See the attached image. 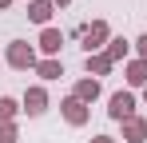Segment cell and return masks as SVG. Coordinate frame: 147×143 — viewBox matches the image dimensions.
<instances>
[{"label": "cell", "mask_w": 147, "mask_h": 143, "mask_svg": "<svg viewBox=\"0 0 147 143\" xmlns=\"http://www.w3.org/2000/svg\"><path fill=\"white\" fill-rule=\"evenodd\" d=\"M4 64H8V68H16V72H36L40 56H36V48L28 44V40H12L8 52H4Z\"/></svg>", "instance_id": "obj_1"}, {"label": "cell", "mask_w": 147, "mask_h": 143, "mask_svg": "<svg viewBox=\"0 0 147 143\" xmlns=\"http://www.w3.org/2000/svg\"><path fill=\"white\" fill-rule=\"evenodd\" d=\"M107 40H111V28H107V20H92L88 28H84V56L103 52V48H107Z\"/></svg>", "instance_id": "obj_2"}, {"label": "cell", "mask_w": 147, "mask_h": 143, "mask_svg": "<svg viewBox=\"0 0 147 143\" xmlns=\"http://www.w3.org/2000/svg\"><path fill=\"white\" fill-rule=\"evenodd\" d=\"M107 115L115 119V123L131 119V115H135V95H131V92H115L111 99H107Z\"/></svg>", "instance_id": "obj_3"}, {"label": "cell", "mask_w": 147, "mask_h": 143, "mask_svg": "<svg viewBox=\"0 0 147 143\" xmlns=\"http://www.w3.org/2000/svg\"><path fill=\"white\" fill-rule=\"evenodd\" d=\"M36 48L44 52V60H60V48H64V32L60 28H40V40Z\"/></svg>", "instance_id": "obj_4"}, {"label": "cell", "mask_w": 147, "mask_h": 143, "mask_svg": "<svg viewBox=\"0 0 147 143\" xmlns=\"http://www.w3.org/2000/svg\"><path fill=\"white\" fill-rule=\"evenodd\" d=\"M60 111H64V119H68L72 127H84V123L92 119V107H88L84 99H76V95H68V99L60 103Z\"/></svg>", "instance_id": "obj_5"}, {"label": "cell", "mask_w": 147, "mask_h": 143, "mask_svg": "<svg viewBox=\"0 0 147 143\" xmlns=\"http://www.w3.org/2000/svg\"><path fill=\"white\" fill-rule=\"evenodd\" d=\"M20 107H24L28 115H44V111H48V92H44V84H32L24 92V99H20Z\"/></svg>", "instance_id": "obj_6"}, {"label": "cell", "mask_w": 147, "mask_h": 143, "mask_svg": "<svg viewBox=\"0 0 147 143\" xmlns=\"http://www.w3.org/2000/svg\"><path fill=\"white\" fill-rule=\"evenodd\" d=\"M52 12H56V4H52V0H28V20H32V24L52 28Z\"/></svg>", "instance_id": "obj_7"}, {"label": "cell", "mask_w": 147, "mask_h": 143, "mask_svg": "<svg viewBox=\"0 0 147 143\" xmlns=\"http://www.w3.org/2000/svg\"><path fill=\"white\" fill-rule=\"evenodd\" d=\"M143 139H147V119L143 115L123 119V143H143Z\"/></svg>", "instance_id": "obj_8"}, {"label": "cell", "mask_w": 147, "mask_h": 143, "mask_svg": "<svg viewBox=\"0 0 147 143\" xmlns=\"http://www.w3.org/2000/svg\"><path fill=\"white\" fill-rule=\"evenodd\" d=\"M123 76L131 88H147V60H127L123 64Z\"/></svg>", "instance_id": "obj_9"}, {"label": "cell", "mask_w": 147, "mask_h": 143, "mask_svg": "<svg viewBox=\"0 0 147 143\" xmlns=\"http://www.w3.org/2000/svg\"><path fill=\"white\" fill-rule=\"evenodd\" d=\"M72 95H76V99H84V103L92 107V103H96V99H99V80H92V76H88V80H76V88H72Z\"/></svg>", "instance_id": "obj_10"}, {"label": "cell", "mask_w": 147, "mask_h": 143, "mask_svg": "<svg viewBox=\"0 0 147 143\" xmlns=\"http://www.w3.org/2000/svg\"><path fill=\"white\" fill-rule=\"evenodd\" d=\"M84 68H88V76L96 80V76H107V72L115 68V64H111L103 52H92V56H84Z\"/></svg>", "instance_id": "obj_11"}, {"label": "cell", "mask_w": 147, "mask_h": 143, "mask_svg": "<svg viewBox=\"0 0 147 143\" xmlns=\"http://www.w3.org/2000/svg\"><path fill=\"white\" fill-rule=\"evenodd\" d=\"M127 52H131V44H127L123 36H111V40H107V48H103V56H107L111 64H119V60H127Z\"/></svg>", "instance_id": "obj_12"}, {"label": "cell", "mask_w": 147, "mask_h": 143, "mask_svg": "<svg viewBox=\"0 0 147 143\" xmlns=\"http://www.w3.org/2000/svg\"><path fill=\"white\" fill-rule=\"evenodd\" d=\"M36 76L40 80H60L64 76V60H40L36 64Z\"/></svg>", "instance_id": "obj_13"}, {"label": "cell", "mask_w": 147, "mask_h": 143, "mask_svg": "<svg viewBox=\"0 0 147 143\" xmlns=\"http://www.w3.org/2000/svg\"><path fill=\"white\" fill-rule=\"evenodd\" d=\"M24 107L12 99V95H0V123H16V115H20Z\"/></svg>", "instance_id": "obj_14"}, {"label": "cell", "mask_w": 147, "mask_h": 143, "mask_svg": "<svg viewBox=\"0 0 147 143\" xmlns=\"http://www.w3.org/2000/svg\"><path fill=\"white\" fill-rule=\"evenodd\" d=\"M0 143H20V127L16 123H0Z\"/></svg>", "instance_id": "obj_15"}, {"label": "cell", "mask_w": 147, "mask_h": 143, "mask_svg": "<svg viewBox=\"0 0 147 143\" xmlns=\"http://www.w3.org/2000/svg\"><path fill=\"white\" fill-rule=\"evenodd\" d=\"M131 48H135V60H147V36H139Z\"/></svg>", "instance_id": "obj_16"}, {"label": "cell", "mask_w": 147, "mask_h": 143, "mask_svg": "<svg viewBox=\"0 0 147 143\" xmlns=\"http://www.w3.org/2000/svg\"><path fill=\"white\" fill-rule=\"evenodd\" d=\"M92 143H115V135H92Z\"/></svg>", "instance_id": "obj_17"}, {"label": "cell", "mask_w": 147, "mask_h": 143, "mask_svg": "<svg viewBox=\"0 0 147 143\" xmlns=\"http://www.w3.org/2000/svg\"><path fill=\"white\" fill-rule=\"evenodd\" d=\"M52 4H56V8H64V4H72V0H52Z\"/></svg>", "instance_id": "obj_18"}, {"label": "cell", "mask_w": 147, "mask_h": 143, "mask_svg": "<svg viewBox=\"0 0 147 143\" xmlns=\"http://www.w3.org/2000/svg\"><path fill=\"white\" fill-rule=\"evenodd\" d=\"M4 8H12V0H0V12H4Z\"/></svg>", "instance_id": "obj_19"}, {"label": "cell", "mask_w": 147, "mask_h": 143, "mask_svg": "<svg viewBox=\"0 0 147 143\" xmlns=\"http://www.w3.org/2000/svg\"><path fill=\"white\" fill-rule=\"evenodd\" d=\"M143 103H147V88H143Z\"/></svg>", "instance_id": "obj_20"}]
</instances>
